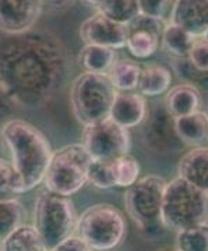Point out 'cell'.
Returning <instances> with one entry per match:
<instances>
[{"instance_id": "cell-1", "label": "cell", "mask_w": 208, "mask_h": 251, "mask_svg": "<svg viewBox=\"0 0 208 251\" xmlns=\"http://www.w3.org/2000/svg\"><path fill=\"white\" fill-rule=\"evenodd\" d=\"M64 66L63 49L52 35H11L0 44V88L20 105H42L57 88Z\"/></svg>"}, {"instance_id": "cell-2", "label": "cell", "mask_w": 208, "mask_h": 251, "mask_svg": "<svg viewBox=\"0 0 208 251\" xmlns=\"http://www.w3.org/2000/svg\"><path fill=\"white\" fill-rule=\"evenodd\" d=\"M0 134L10 150L13 166L21 179L24 193L44 183L53 153L45 134L34 125L20 119L3 123Z\"/></svg>"}, {"instance_id": "cell-3", "label": "cell", "mask_w": 208, "mask_h": 251, "mask_svg": "<svg viewBox=\"0 0 208 251\" xmlns=\"http://www.w3.org/2000/svg\"><path fill=\"white\" fill-rule=\"evenodd\" d=\"M208 222V194L182 177L166 183L162 204V224L176 233Z\"/></svg>"}, {"instance_id": "cell-4", "label": "cell", "mask_w": 208, "mask_h": 251, "mask_svg": "<svg viewBox=\"0 0 208 251\" xmlns=\"http://www.w3.org/2000/svg\"><path fill=\"white\" fill-rule=\"evenodd\" d=\"M116 94L108 74L84 72L72 85L73 113L84 127L109 119Z\"/></svg>"}, {"instance_id": "cell-5", "label": "cell", "mask_w": 208, "mask_h": 251, "mask_svg": "<svg viewBox=\"0 0 208 251\" xmlns=\"http://www.w3.org/2000/svg\"><path fill=\"white\" fill-rule=\"evenodd\" d=\"M166 181L155 175L138 179L125 194L127 214L148 239L166 229L162 224V204Z\"/></svg>"}, {"instance_id": "cell-6", "label": "cell", "mask_w": 208, "mask_h": 251, "mask_svg": "<svg viewBox=\"0 0 208 251\" xmlns=\"http://www.w3.org/2000/svg\"><path fill=\"white\" fill-rule=\"evenodd\" d=\"M78 216L72 200L46 190L35 202L34 226L41 234L46 251H52L77 230Z\"/></svg>"}, {"instance_id": "cell-7", "label": "cell", "mask_w": 208, "mask_h": 251, "mask_svg": "<svg viewBox=\"0 0 208 251\" xmlns=\"http://www.w3.org/2000/svg\"><path fill=\"white\" fill-rule=\"evenodd\" d=\"M92 156L84 144H69L52 153L44 184L48 191L70 197L88 183Z\"/></svg>"}, {"instance_id": "cell-8", "label": "cell", "mask_w": 208, "mask_h": 251, "mask_svg": "<svg viewBox=\"0 0 208 251\" xmlns=\"http://www.w3.org/2000/svg\"><path fill=\"white\" fill-rule=\"evenodd\" d=\"M126 219L118 208L109 204H97L87 208L77 221L76 233L92 251H109L125 240Z\"/></svg>"}, {"instance_id": "cell-9", "label": "cell", "mask_w": 208, "mask_h": 251, "mask_svg": "<svg viewBox=\"0 0 208 251\" xmlns=\"http://www.w3.org/2000/svg\"><path fill=\"white\" fill-rule=\"evenodd\" d=\"M82 144L92 159L115 161L129 153L131 140L127 128L115 123L112 119H105L84 127Z\"/></svg>"}, {"instance_id": "cell-10", "label": "cell", "mask_w": 208, "mask_h": 251, "mask_svg": "<svg viewBox=\"0 0 208 251\" xmlns=\"http://www.w3.org/2000/svg\"><path fill=\"white\" fill-rule=\"evenodd\" d=\"M166 21L140 14L129 27L126 48L136 59H148L158 50Z\"/></svg>"}, {"instance_id": "cell-11", "label": "cell", "mask_w": 208, "mask_h": 251, "mask_svg": "<svg viewBox=\"0 0 208 251\" xmlns=\"http://www.w3.org/2000/svg\"><path fill=\"white\" fill-rule=\"evenodd\" d=\"M80 36L85 45L106 46L118 50L126 48L129 27L119 24L98 11L82 23Z\"/></svg>"}, {"instance_id": "cell-12", "label": "cell", "mask_w": 208, "mask_h": 251, "mask_svg": "<svg viewBox=\"0 0 208 251\" xmlns=\"http://www.w3.org/2000/svg\"><path fill=\"white\" fill-rule=\"evenodd\" d=\"M44 0H0V29L10 35L29 31L42 11Z\"/></svg>"}, {"instance_id": "cell-13", "label": "cell", "mask_w": 208, "mask_h": 251, "mask_svg": "<svg viewBox=\"0 0 208 251\" xmlns=\"http://www.w3.org/2000/svg\"><path fill=\"white\" fill-rule=\"evenodd\" d=\"M144 138L147 145L156 152L179 151L183 145L175 128V117L165 108H156L150 119L147 117Z\"/></svg>"}, {"instance_id": "cell-14", "label": "cell", "mask_w": 208, "mask_h": 251, "mask_svg": "<svg viewBox=\"0 0 208 251\" xmlns=\"http://www.w3.org/2000/svg\"><path fill=\"white\" fill-rule=\"evenodd\" d=\"M169 21L194 36L208 31V0H175Z\"/></svg>"}, {"instance_id": "cell-15", "label": "cell", "mask_w": 208, "mask_h": 251, "mask_svg": "<svg viewBox=\"0 0 208 251\" xmlns=\"http://www.w3.org/2000/svg\"><path fill=\"white\" fill-rule=\"evenodd\" d=\"M147 117H148L147 102L140 92L130 91V92L116 94L109 119H112L115 123L129 130L144 123Z\"/></svg>"}, {"instance_id": "cell-16", "label": "cell", "mask_w": 208, "mask_h": 251, "mask_svg": "<svg viewBox=\"0 0 208 251\" xmlns=\"http://www.w3.org/2000/svg\"><path fill=\"white\" fill-rule=\"evenodd\" d=\"M201 91L190 82H182L166 92L165 109L175 119L187 116L201 109Z\"/></svg>"}, {"instance_id": "cell-17", "label": "cell", "mask_w": 208, "mask_h": 251, "mask_svg": "<svg viewBox=\"0 0 208 251\" xmlns=\"http://www.w3.org/2000/svg\"><path fill=\"white\" fill-rule=\"evenodd\" d=\"M179 177L208 194V147H196L178 165Z\"/></svg>"}, {"instance_id": "cell-18", "label": "cell", "mask_w": 208, "mask_h": 251, "mask_svg": "<svg viewBox=\"0 0 208 251\" xmlns=\"http://www.w3.org/2000/svg\"><path fill=\"white\" fill-rule=\"evenodd\" d=\"M175 128L182 143L190 147H201L208 143V113L194 112L175 119Z\"/></svg>"}, {"instance_id": "cell-19", "label": "cell", "mask_w": 208, "mask_h": 251, "mask_svg": "<svg viewBox=\"0 0 208 251\" xmlns=\"http://www.w3.org/2000/svg\"><path fill=\"white\" fill-rule=\"evenodd\" d=\"M172 81L171 69L161 64H148L141 69L137 90L143 97H159L171 90Z\"/></svg>"}, {"instance_id": "cell-20", "label": "cell", "mask_w": 208, "mask_h": 251, "mask_svg": "<svg viewBox=\"0 0 208 251\" xmlns=\"http://www.w3.org/2000/svg\"><path fill=\"white\" fill-rule=\"evenodd\" d=\"M78 60L82 69L88 73L108 74L113 64L118 62V53L115 49L106 46L85 45L80 52Z\"/></svg>"}, {"instance_id": "cell-21", "label": "cell", "mask_w": 208, "mask_h": 251, "mask_svg": "<svg viewBox=\"0 0 208 251\" xmlns=\"http://www.w3.org/2000/svg\"><path fill=\"white\" fill-rule=\"evenodd\" d=\"M0 244L1 251H46L44 240L34 225L18 226Z\"/></svg>"}, {"instance_id": "cell-22", "label": "cell", "mask_w": 208, "mask_h": 251, "mask_svg": "<svg viewBox=\"0 0 208 251\" xmlns=\"http://www.w3.org/2000/svg\"><path fill=\"white\" fill-rule=\"evenodd\" d=\"M196 39L197 36L169 21L163 31L161 44L168 53L175 56L176 59H183V57H189Z\"/></svg>"}, {"instance_id": "cell-23", "label": "cell", "mask_w": 208, "mask_h": 251, "mask_svg": "<svg viewBox=\"0 0 208 251\" xmlns=\"http://www.w3.org/2000/svg\"><path fill=\"white\" fill-rule=\"evenodd\" d=\"M140 74L141 67L140 64H137V62L129 59H119L108 73V77L118 92H130L137 90Z\"/></svg>"}, {"instance_id": "cell-24", "label": "cell", "mask_w": 208, "mask_h": 251, "mask_svg": "<svg viewBox=\"0 0 208 251\" xmlns=\"http://www.w3.org/2000/svg\"><path fill=\"white\" fill-rule=\"evenodd\" d=\"M26 209L13 198L0 200V243L23 225Z\"/></svg>"}, {"instance_id": "cell-25", "label": "cell", "mask_w": 208, "mask_h": 251, "mask_svg": "<svg viewBox=\"0 0 208 251\" xmlns=\"http://www.w3.org/2000/svg\"><path fill=\"white\" fill-rule=\"evenodd\" d=\"M98 11L119 24L129 25L140 16V6L138 0H105Z\"/></svg>"}, {"instance_id": "cell-26", "label": "cell", "mask_w": 208, "mask_h": 251, "mask_svg": "<svg viewBox=\"0 0 208 251\" xmlns=\"http://www.w3.org/2000/svg\"><path fill=\"white\" fill-rule=\"evenodd\" d=\"M176 249L179 251H208V225H200L178 232Z\"/></svg>"}, {"instance_id": "cell-27", "label": "cell", "mask_w": 208, "mask_h": 251, "mask_svg": "<svg viewBox=\"0 0 208 251\" xmlns=\"http://www.w3.org/2000/svg\"><path fill=\"white\" fill-rule=\"evenodd\" d=\"M140 163L131 155H122L113 161V172L118 187H131L140 179Z\"/></svg>"}, {"instance_id": "cell-28", "label": "cell", "mask_w": 208, "mask_h": 251, "mask_svg": "<svg viewBox=\"0 0 208 251\" xmlns=\"http://www.w3.org/2000/svg\"><path fill=\"white\" fill-rule=\"evenodd\" d=\"M88 183L97 188H112L116 186L113 161L92 159L88 168Z\"/></svg>"}, {"instance_id": "cell-29", "label": "cell", "mask_w": 208, "mask_h": 251, "mask_svg": "<svg viewBox=\"0 0 208 251\" xmlns=\"http://www.w3.org/2000/svg\"><path fill=\"white\" fill-rule=\"evenodd\" d=\"M0 191L11 193V194L24 193L21 179L14 169L13 163H9L1 156H0Z\"/></svg>"}, {"instance_id": "cell-30", "label": "cell", "mask_w": 208, "mask_h": 251, "mask_svg": "<svg viewBox=\"0 0 208 251\" xmlns=\"http://www.w3.org/2000/svg\"><path fill=\"white\" fill-rule=\"evenodd\" d=\"M173 3L175 0H138L140 14L166 21V17L171 18Z\"/></svg>"}, {"instance_id": "cell-31", "label": "cell", "mask_w": 208, "mask_h": 251, "mask_svg": "<svg viewBox=\"0 0 208 251\" xmlns=\"http://www.w3.org/2000/svg\"><path fill=\"white\" fill-rule=\"evenodd\" d=\"M187 59L197 72L208 73V39L206 36H199L196 39Z\"/></svg>"}, {"instance_id": "cell-32", "label": "cell", "mask_w": 208, "mask_h": 251, "mask_svg": "<svg viewBox=\"0 0 208 251\" xmlns=\"http://www.w3.org/2000/svg\"><path fill=\"white\" fill-rule=\"evenodd\" d=\"M52 251H92L90 246L82 240L80 236L73 234L69 239L62 242Z\"/></svg>"}, {"instance_id": "cell-33", "label": "cell", "mask_w": 208, "mask_h": 251, "mask_svg": "<svg viewBox=\"0 0 208 251\" xmlns=\"http://www.w3.org/2000/svg\"><path fill=\"white\" fill-rule=\"evenodd\" d=\"M10 99L6 97V94L1 91L0 88V123H1V120H3V117L6 116V113H7V110H9V106H7V103H9Z\"/></svg>"}, {"instance_id": "cell-34", "label": "cell", "mask_w": 208, "mask_h": 251, "mask_svg": "<svg viewBox=\"0 0 208 251\" xmlns=\"http://www.w3.org/2000/svg\"><path fill=\"white\" fill-rule=\"evenodd\" d=\"M84 4L90 6V7H95V9L100 10V7L104 4L105 0H81Z\"/></svg>"}, {"instance_id": "cell-35", "label": "cell", "mask_w": 208, "mask_h": 251, "mask_svg": "<svg viewBox=\"0 0 208 251\" xmlns=\"http://www.w3.org/2000/svg\"><path fill=\"white\" fill-rule=\"evenodd\" d=\"M204 36H206V38H207V39H208V31H207V34H206V35H204Z\"/></svg>"}, {"instance_id": "cell-36", "label": "cell", "mask_w": 208, "mask_h": 251, "mask_svg": "<svg viewBox=\"0 0 208 251\" xmlns=\"http://www.w3.org/2000/svg\"><path fill=\"white\" fill-rule=\"evenodd\" d=\"M168 251H179L178 249H175V250H168Z\"/></svg>"}, {"instance_id": "cell-37", "label": "cell", "mask_w": 208, "mask_h": 251, "mask_svg": "<svg viewBox=\"0 0 208 251\" xmlns=\"http://www.w3.org/2000/svg\"><path fill=\"white\" fill-rule=\"evenodd\" d=\"M0 251H1V244H0Z\"/></svg>"}, {"instance_id": "cell-38", "label": "cell", "mask_w": 208, "mask_h": 251, "mask_svg": "<svg viewBox=\"0 0 208 251\" xmlns=\"http://www.w3.org/2000/svg\"><path fill=\"white\" fill-rule=\"evenodd\" d=\"M207 113H208V109H207Z\"/></svg>"}]
</instances>
